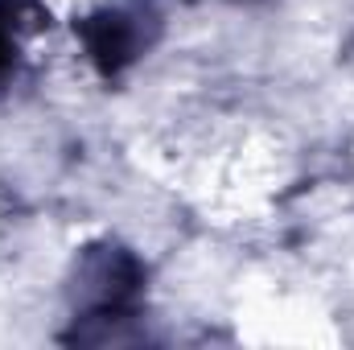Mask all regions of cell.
Wrapping results in <instances>:
<instances>
[{"instance_id": "6da1fadb", "label": "cell", "mask_w": 354, "mask_h": 350, "mask_svg": "<svg viewBox=\"0 0 354 350\" xmlns=\"http://www.w3.org/2000/svg\"><path fill=\"white\" fill-rule=\"evenodd\" d=\"M153 25H157L153 12L140 8V4L95 8L79 25V42H83V54L103 75H120L124 66H132L149 50V29Z\"/></svg>"}]
</instances>
